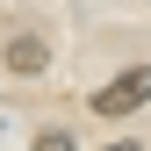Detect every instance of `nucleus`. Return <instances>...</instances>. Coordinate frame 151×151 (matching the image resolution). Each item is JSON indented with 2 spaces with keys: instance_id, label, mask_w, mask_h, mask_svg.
<instances>
[{
  "instance_id": "obj_2",
  "label": "nucleus",
  "mask_w": 151,
  "mask_h": 151,
  "mask_svg": "<svg viewBox=\"0 0 151 151\" xmlns=\"http://www.w3.org/2000/svg\"><path fill=\"white\" fill-rule=\"evenodd\" d=\"M43 65H50V50L36 43V36H14V43H7V72H22V79H36Z\"/></svg>"
},
{
  "instance_id": "obj_4",
  "label": "nucleus",
  "mask_w": 151,
  "mask_h": 151,
  "mask_svg": "<svg viewBox=\"0 0 151 151\" xmlns=\"http://www.w3.org/2000/svg\"><path fill=\"white\" fill-rule=\"evenodd\" d=\"M108 151H137V144H108Z\"/></svg>"
},
{
  "instance_id": "obj_1",
  "label": "nucleus",
  "mask_w": 151,
  "mask_h": 151,
  "mask_svg": "<svg viewBox=\"0 0 151 151\" xmlns=\"http://www.w3.org/2000/svg\"><path fill=\"white\" fill-rule=\"evenodd\" d=\"M151 101V65H129V72H115V79H108L101 93H93V115H137V108Z\"/></svg>"
},
{
  "instance_id": "obj_3",
  "label": "nucleus",
  "mask_w": 151,
  "mask_h": 151,
  "mask_svg": "<svg viewBox=\"0 0 151 151\" xmlns=\"http://www.w3.org/2000/svg\"><path fill=\"white\" fill-rule=\"evenodd\" d=\"M29 151H72V137H65V129H43V137H36Z\"/></svg>"
}]
</instances>
